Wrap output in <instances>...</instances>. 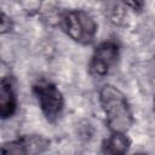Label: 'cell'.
<instances>
[{
	"instance_id": "obj_1",
	"label": "cell",
	"mask_w": 155,
	"mask_h": 155,
	"mask_svg": "<svg viewBox=\"0 0 155 155\" xmlns=\"http://www.w3.org/2000/svg\"><path fill=\"white\" fill-rule=\"evenodd\" d=\"M99 101L108 128L111 132L126 133L133 124V116L125 94L113 85H104L99 91Z\"/></svg>"
},
{
	"instance_id": "obj_2",
	"label": "cell",
	"mask_w": 155,
	"mask_h": 155,
	"mask_svg": "<svg viewBox=\"0 0 155 155\" xmlns=\"http://www.w3.org/2000/svg\"><path fill=\"white\" fill-rule=\"evenodd\" d=\"M62 28L74 41L90 44L97 31V23L90 13L82 10L69 11L62 16Z\"/></svg>"
},
{
	"instance_id": "obj_3",
	"label": "cell",
	"mask_w": 155,
	"mask_h": 155,
	"mask_svg": "<svg viewBox=\"0 0 155 155\" xmlns=\"http://www.w3.org/2000/svg\"><path fill=\"white\" fill-rule=\"evenodd\" d=\"M33 91L45 117L51 122L56 121L64 107V99L58 87L52 82L40 80L33 86Z\"/></svg>"
},
{
	"instance_id": "obj_4",
	"label": "cell",
	"mask_w": 155,
	"mask_h": 155,
	"mask_svg": "<svg viewBox=\"0 0 155 155\" xmlns=\"http://www.w3.org/2000/svg\"><path fill=\"white\" fill-rule=\"evenodd\" d=\"M119 57V48L115 42L105 41L97 46L94 50L91 62L90 71L94 76H104L109 73L111 67L116 63Z\"/></svg>"
},
{
	"instance_id": "obj_5",
	"label": "cell",
	"mask_w": 155,
	"mask_h": 155,
	"mask_svg": "<svg viewBox=\"0 0 155 155\" xmlns=\"http://www.w3.org/2000/svg\"><path fill=\"white\" fill-rule=\"evenodd\" d=\"M17 108V98L11 78H4L0 85V116L7 119L12 116Z\"/></svg>"
},
{
	"instance_id": "obj_6",
	"label": "cell",
	"mask_w": 155,
	"mask_h": 155,
	"mask_svg": "<svg viewBox=\"0 0 155 155\" xmlns=\"http://www.w3.org/2000/svg\"><path fill=\"white\" fill-rule=\"evenodd\" d=\"M18 140L23 148L24 155L44 153L50 147V140L40 134H28V136L19 138Z\"/></svg>"
},
{
	"instance_id": "obj_7",
	"label": "cell",
	"mask_w": 155,
	"mask_h": 155,
	"mask_svg": "<svg viewBox=\"0 0 155 155\" xmlns=\"http://www.w3.org/2000/svg\"><path fill=\"white\" fill-rule=\"evenodd\" d=\"M128 147L130 139L122 132H111V136L104 142V151L108 154H125Z\"/></svg>"
},
{
	"instance_id": "obj_8",
	"label": "cell",
	"mask_w": 155,
	"mask_h": 155,
	"mask_svg": "<svg viewBox=\"0 0 155 155\" xmlns=\"http://www.w3.org/2000/svg\"><path fill=\"white\" fill-rule=\"evenodd\" d=\"M107 16L113 23L120 24L125 18V10L119 2H113L107 7Z\"/></svg>"
},
{
	"instance_id": "obj_9",
	"label": "cell",
	"mask_w": 155,
	"mask_h": 155,
	"mask_svg": "<svg viewBox=\"0 0 155 155\" xmlns=\"http://www.w3.org/2000/svg\"><path fill=\"white\" fill-rule=\"evenodd\" d=\"M12 21H11V18L7 16V15H5L4 12L1 13V23H0V33L4 35V34H6V33H10L11 30H12Z\"/></svg>"
},
{
	"instance_id": "obj_10",
	"label": "cell",
	"mask_w": 155,
	"mask_h": 155,
	"mask_svg": "<svg viewBox=\"0 0 155 155\" xmlns=\"http://www.w3.org/2000/svg\"><path fill=\"white\" fill-rule=\"evenodd\" d=\"M124 5L133 10L134 12H140L144 7V0H121Z\"/></svg>"
},
{
	"instance_id": "obj_11",
	"label": "cell",
	"mask_w": 155,
	"mask_h": 155,
	"mask_svg": "<svg viewBox=\"0 0 155 155\" xmlns=\"http://www.w3.org/2000/svg\"><path fill=\"white\" fill-rule=\"evenodd\" d=\"M153 107H154V113H155V98H154V103H153Z\"/></svg>"
}]
</instances>
